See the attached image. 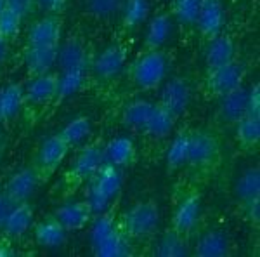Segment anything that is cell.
I'll return each mask as SVG.
<instances>
[{"label": "cell", "mask_w": 260, "mask_h": 257, "mask_svg": "<svg viewBox=\"0 0 260 257\" xmlns=\"http://www.w3.org/2000/svg\"><path fill=\"white\" fill-rule=\"evenodd\" d=\"M128 75L137 89L144 92L160 89L169 75V56L163 49H144L130 63Z\"/></svg>", "instance_id": "1"}, {"label": "cell", "mask_w": 260, "mask_h": 257, "mask_svg": "<svg viewBox=\"0 0 260 257\" xmlns=\"http://www.w3.org/2000/svg\"><path fill=\"white\" fill-rule=\"evenodd\" d=\"M160 219L161 210L156 200H139L121 214L118 224L130 242H142L156 233Z\"/></svg>", "instance_id": "2"}, {"label": "cell", "mask_w": 260, "mask_h": 257, "mask_svg": "<svg viewBox=\"0 0 260 257\" xmlns=\"http://www.w3.org/2000/svg\"><path fill=\"white\" fill-rule=\"evenodd\" d=\"M121 186H123L121 168L104 162L99 170L92 176V179L87 181L85 198L92 205L95 216L111 207L113 200H116L120 195Z\"/></svg>", "instance_id": "3"}, {"label": "cell", "mask_w": 260, "mask_h": 257, "mask_svg": "<svg viewBox=\"0 0 260 257\" xmlns=\"http://www.w3.org/2000/svg\"><path fill=\"white\" fill-rule=\"evenodd\" d=\"M246 78V65L234 58L233 61L207 70L205 75V89L212 98L219 99L228 92L243 85Z\"/></svg>", "instance_id": "4"}, {"label": "cell", "mask_w": 260, "mask_h": 257, "mask_svg": "<svg viewBox=\"0 0 260 257\" xmlns=\"http://www.w3.org/2000/svg\"><path fill=\"white\" fill-rule=\"evenodd\" d=\"M70 145L64 141V137L59 132L50 134L40 145L39 153L35 158V165L33 168L37 170L40 178V183H47V181L59 170V167L62 165V162L66 160L70 153Z\"/></svg>", "instance_id": "5"}, {"label": "cell", "mask_w": 260, "mask_h": 257, "mask_svg": "<svg viewBox=\"0 0 260 257\" xmlns=\"http://www.w3.org/2000/svg\"><path fill=\"white\" fill-rule=\"evenodd\" d=\"M220 142L215 134L208 130H189V155H187V165L192 168L212 167L219 160Z\"/></svg>", "instance_id": "6"}, {"label": "cell", "mask_w": 260, "mask_h": 257, "mask_svg": "<svg viewBox=\"0 0 260 257\" xmlns=\"http://www.w3.org/2000/svg\"><path fill=\"white\" fill-rule=\"evenodd\" d=\"M191 96L192 92L189 82L184 77H174L161 83V94L158 103L179 120L189 108Z\"/></svg>", "instance_id": "7"}, {"label": "cell", "mask_w": 260, "mask_h": 257, "mask_svg": "<svg viewBox=\"0 0 260 257\" xmlns=\"http://www.w3.org/2000/svg\"><path fill=\"white\" fill-rule=\"evenodd\" d=\"M62 42V19L57 14H45L33 21L26 33V45L59 47Z\"/></svg>", "instance_id": "8"}, {"label": "cell", "mask_w": 260, "mask_h": 257, "mask_svg": "<svg viewBox=\"0 0 260 257\" xmlns=\"http://www.w3.org/2000/svg\"><path fill=\"white\" fill-rule=\"evenodd\" d=\"M104 163L103 146L89 142V145L82 146L78 155L75 157L71 168L68 172V179L71 184L78 186V184H85L87 181L92 179V176L99 170V167Z\"/></svg>", "instance_id": "9"}, {"label": "cell", "mask_w": 260, "mask_h": 257, "mask_svg": "<svg viewBox=\"0 0 260 257\" xmlns=\"http://www.w3.org/2000/svg\"><path fill=\"white\" fill-rule=\"evenodd\" d=\"M40 184H42L40 178L35 168L21 167L9 176L6 186H4V196H6L11 204L30 202Z\"/></svg>", "instance_id": "10"}, {"label": "cell", "mask_w": 260, "mask_h": 257, "mask_svg": "<svg viewBox=\"0 0 260 257\" xmlns=\"http://www.w3.org/2000/svg\"><path fill=\"white\" fill-rule=\"evenodd\" d=\"M54 216L57 217V221L61 222L68 233H78V231L85 230L90 224L95 214L89 200L83 198V200H70L59 205L54 210Z\"/></svg>", "instance_id": "11"}, {"label": "cell", "mask_w": 260, "mask_h": 257, "mask_svg": "<svg viewBox=\"0 0 260 257\" xmlns=\"http://www.w3.org/2000/svg\"><path fill=\"white\" fill-rule=\"evenodd\" d=\"M59 92V73L47 71V73L30 77V82L24 87V101L33 106H47L57 99Z\"/></svg>", "instance_id": "12"}, {"label": "cell", "mask_w": 260, "mask_h": 257, "mask_svg": "<svg viewBox=\"0 0 260 257\" xmlns=\"http://www.w3.org/2000/svg\"><path fill=\"white\" fill-rule=\"evenodd\" d=\"M127 60H128L127 47L121 44H111L101 50L98 56L94 58V61L90 63V66L98 78L111 80L127 66Z\"/></svg>", "instance_id": "13"}, {"label": "cell", "mask_w": 260, "mask_h": 257, "mask_svg": "<svg viewBox=\"0 0 260 257\" xmlns=\"http://www.w3.org/2000/svg\"><path fill=\"white\" fill-rule=\"evenodd\" d=\"M201 212V195L200 193H189L182 198L174 209L170 219V230L175 233L187 237L192 230H194L196 222H198Z\"/></svg>", "instance_id": "14"}, {"label": "cell", "mask_w": 260, "mask_h": 257, "mask_svg": "<svg viewBox=\"0 0 260 257\" xmlns=\"http://www.w3.org/2000/svg\"><path fill=\"white\" fill-rule=\"evenodd\" d=\"M33 217H35V209L30 202H19V204H12L7 210L4 222L0 226L4 237L9 240H18L30 231L33 224Z\"/></svg>", "instance_id": "15"}, {"label": "cell", "mask_w": 260, "mask_h": 257, "mask_svg": "<svg viewBox=\"0 0 260 257\" xmlns=\"http://www.w3.org/2000/svg\"><path fill=\"white\" fill-rule=\"evenodd\" d=\"M225 23V12L222 0H201L194 26L205 40L219 35Z\"/></svg>", "instance_id": "16"}, {"label": "cell", "mask_w": 260, "mask_h": 257, "mask_svg": "<svg viewBox=\"0 0 260 257\" xmlns=\"http://www.w3.org/2000/svg\"><path fill=\"white\" fill-rule=\"evenodd\" d=\"M234 58H236V44H234L233 37L228 35V33L220 32L219 35L207 40L205 52H203V60H205L207 70L233 61Z\"/></svg>", "instance_id": "17"}, {"label": "cell", "mask_w": 260, "mask_h": 257, "mask_svg": "<svg viewBox=\"0 0 260 257\" xmlns=\"http://www.w3.org/2000/svg\"><path fill=\"white\" fill-rule=\"evenodd\" d=\"M217 101H219L217 111L222 122L234 125L241 117L248 115V89H245L243 85L224 94Z\"/></svg>", "instance_id": "18"}, {"label": "cell", "mask_w": 260, "mask_h": 257, "mask_svg": "<svg viewBox=\"0 0 260 257\" xmlns=\"http://www.w3.org/2000/svg\"><path fill=\"white\" fill-rule=\"evenodd\" d=\"M103 155L104 162L111 163V165L125 168L128 165H134L137 160V148L134 145V141L127 136L115 137L111 141H108L103 146Z\"/></svg>", "instance_id": "19"}, {"label": "cell", "mask_w": 260, "mask_h": 257, "mask_svg": "<svg viewBox=\"0 0 260 257\" xmlns=\"http://www.w3.org/2000/svg\"><path fill=\"white\" fill-rule=\"evenodd\" d=\"M174 30V19L170 12H158L146 24L144 49H163Z\"/></svg>", "instance_id": "20"}, {"label": "cell", "mask_w": 260, "mask_h": 257, "mask_svg": "<svg viewBox=\"0 0 260 257\" xmlns=\"http://www.w3.org/2000/svg\"><path fill=\"white\" fill-rule=\"evenodd\" d=\"M57 65L61 70H87L90 65L87 47L82 40L70 39L61 42L57 49Z\"/></svg>", "instance_id": "21"}, {"label": "cell", "mask_w": 260, "mask_h": 257, "mask_svg": "<svg viewBox=\"0 0 260 257\" xmlns=\"http://www.w3.org/2000/svg\"><path fill=\"white\" fill-rule=\"evenodd\" d=\"M175 122H177V119H175L172 113L167 111V109L156 101V103H153L148 122H146L141 134H144V136L149 139H154V141H160V139H165L170 136V132L174 130Z\"/></svg>", "instance_id": "22"}, {"label": "cell", "mask_w": 260, "mask_h": 257, "mask_svg": "<svg viewBox=\"0 0 260 257\" xmlns=\"http://www.w3.org/2000/svg\"><path fill=\"white\" fill-rule=\"evenodd\" d=\"M57 49L59 47H33L26 45L24 52V66H26L28 77H37V75L52 71L57 65Z\"/></svg>", "instance_id": "23"}, {"label": "cell", "mask_w": 260, "mask_h": 257, "mask_svg": "<svg viewBox=\"0 0 260 257\" xmlns=\"http://www.w3.org/2000/svg\"><path fill=\"white\" fill-rule=\"evenodd\" d=\"M33 235H35V242L45 248H59L64 245L68 238V231L62 227L54 214L40 221L33 230Z\"/></svg>", "instance_id": "24"}, {"label": "cell", "mask_w": 260, "mask_h": 257, "mask_svg": "<svg viewBox=\"0 0 260 257\" xmlns=\"http://www.w3.org/2000/svg\"><path fill=\"white\" fill-rule=\"evenodd\" d=\"M192 254L198 257H225L229 255V238L219 230H208L198 238Z\"/></svg>", "instance_id": "25"}, {"label": "cell", "mask_w": 260, "mask_h": 257, "mask_svg": "<svg viewBox=\"0 0 260 257\" xmlns=\"http://www.w3.org/2000/svg\"><path fill=\"white\" fill-rule=\"evenodd\" d=\"M234 137L243 150H257L260 145V115L248 113V115L241 117L234 124Z\"/></svg>", "instance_id": "26"}, {"label": "cell", "mask_w": 260, "mask_h": 257, "mask_svg": "<svg viewBox=\"0 0 260 257\" xmlns=\"http://www.w3.org/2000/svg\"><path fill=\"white\" fill-rule=\"evenodd\" d=\"M26 104L24 87L21 83H7L0 89V122L12 120Z\"/></svg>", "instance_id": "27"}, {"label": "cell", "mask_w": 260, "mask_h": 257, "mask_svg": "<svg viewBox=\"0 0 260 257\" xmlns=\"http://www.w3.org/2000/svg\"><path fill=\"white\" fill-rule=\"evenodd\" d=\"M94 254L101 257H121L130 254V240L123 231L120 230V224L115 231H111L108 237L99 240L92 245Z\"/></svg>", "instance_id": "28"}, {"label": "cell", "mask_w": 260, "mask_h": 257, "mask_svg": "<svg viewBox=\"0 0 260 257\" xmlns=\"http://www.w3.org/2000/svg\"><path fill=\"white\" fill-rule=\"evenodd\" d=\"M153 108V103L146 99H134L130 101L127 106L121 111V124L125 129L132 130V132H142L148 117Z\"/></svg>", "instance_id": "29"}, {"label": "cell", "mask_w": 260, "mask_h": 257, "mask_svg": "<svg viewBox=\"0 0 260 257\" xmlns=\"http://www.w3.org/2000/svg\"><path fill=\"white\" fill-rule=\"evenodd\" d=\"M187 155H189V130H180L172 139L165 155V163L169 172H177L187 167Z\"/></svg>", "instance_id": "30"}, {"label": "cell", "mask_w": 260, "mask_h": 257, "mask_svg": "<svg viewBox=\"0 0 260 257\" xmlns=\"http://www.w3.org/2000/svg\"><path fill=\"white\" fill-rule=\"evenodd\" d=\"M234 195L240 204L260 198V170L258 167H250L238 178L234 184Z\"/></svg>", "instance_id": "31"}, {"label": "cell", "mask_w": 260, "mask_h": 257, "mask_svg": "<svg viewBox=\"0 0 260 257\" xmlns=\"http://www.w3.org/2000/svg\"><path fill=\"white\" fill-rule=\"evenodd\" d=\"M90 132H92V124L87 115L73 117V119L59 130V134L64 137V141L70 145V148L80 146L82 142L90 136Z\"/></svg>", "instance_id": "32"}, {"label": "cell", "mask_w": 260, "mask_h": 257, "mask_svg": "<svg viewBox=\"0 0 260 257\" xmlns=\"http://www.w3.org/2000/svg\"><path fill=\"white\" fill-rule=\"evenodd\" d=\"M120 14H121V24L127 30H134V28L141 26L148 19L149 0H123Z\"/></svg>", "instance_id": "33"}, {"label": "cell", "mask_w": 260, "mask_h": 257, "mask_svg": "<svg viewBox=\"0 0 260 257\" xmlns=\"http://www.w3.org/2000/svg\"><path fill=\"white\" fill-rule=\"evenodd\" d=\"M154 254L161 255V257H180V255L189 254V252H187V240L186 237H182V235L169 230L160 240Z\"/></svg>", "instance_id": "34"}, {"label": "cell", "mask_w": 260, "mask_h": 257, "mask_svg": "<svg viewBox=\"0 0 260 257\" xmlns=\"http://www.w3.org/2000/svg\"><path fill=\"white\" fill-rule=\"evenodd\" d=\"M201 0H172L170 16L174 21L184 26H194Z\"/></svg>", "instance_id": "35"}, {"label": "cell", "mask_w": 260, "mask_h": 257, "mask_svg": "<svg viewBox=\"0 0 260 257\" xmlns=\"http://www.w3.org/2000/svg\"><path fill=\"white\" fill-rule=\"evenodd\" d=\"M87 70H61L59 73V92L57 99H66L78 92L83 85Z\"/></svg>", "instance_id": "36"}, {"label": "cell", "mask_w": 260, "mask_h": 257, "mask_svg": "<svg viewBox=\"0 0 260 257\" xmlns=\"http://www.w3.org/2000/svg\"><path fill=\"white\" fill-rule=\"evenodd\" d=\"M123 0H85L87 14L94 19H111L120 14Z\"/></svg>", "instance_id": "37"}, {"label": "cell", "mask_w": 260, "mask_h": 257, "mask_svg": "<svg viewBox=\"0 0 260 257\" xmlns=\"http://www.w3.org/2000/svg\"><path fill=\"white\" fill-rule=\"evenodd\" d=\"M23 18L11 9H4L0 12V35L6 37L7 40H14L21 33V26H23Z\"/></svg>", "instance_id": "38"}, {"label": "cell", "mask_w": 260, "mask_h": 257, "mask_svg": "<svg viewBox=\"0 0 260 257\" xmlns=\"http://www.w3.org/2000/svg\"><path fill=\"white\" fill-rule=\"evenodd\" d=\"M241 205H243V216H245V219L251 226L257 227L260 222V198L245 202V204H241Z\"/></svg>", "instance_id": "39"}, {"label": "cell", "mask_w": 260, "mask_h": 257, "mask_svg": "<svg viewBox=\"0 0 260 257\" xmlns=\"http://www.w3.org/2000/svg\"><path fill=\"white\" fill-rule=\"evenodd\" d=\"M6 7L24 19L31 9H35V0H6Z\"/></svg>", "instance_id": "40"}, {"label": "cell", "mask_w": 260, "mask_h": 257, "mask_svg": "<svg viewBox=\"0 0 260 257\" xmlns=\"http://www.w3.org/2000/svg\"><path fill=\"white\" fill-rule=\"evenodd\" d=\"M68 0H35V9L44 11L45 14H59Z\"/></svg>", "instance_id": "41"}, {"label": "cell", "mask_w": 260, "mask_h": 257, "mask_svg": "<svg viewBox=\"0 0 260 257\" xmlns=\"http://www.w3.org/2000/svg\"><path fill=\"white\" fill-rule=\"evenodd\" d=\"M248 113L260 115V85L253 83L248 89Z\"/></svg>", "instance_id": "42"}, {"label": "cell", "mask_w": 260, "mask_h": 257, "mask_svg": "<svg viewBox=\"0 0 260 257\" xmlns=\"http://www.w3.org/2000/svg\"><path fill=\"white\" fill-rule=\"evenodd\" d=\"M11 54V40H7L6 37L0 35V66L6 65L7 60H9Z\"/></svg>", "instance_id": "43"}, {"label": "cell", "mask_w": 260, "mask_h": 257, "mask_svg": "<svg viewBox=\"0 0 260 257\" xmlns=\"http://www.w3.org/2000/svg\"><path fill=\"white\" fill-rule=\"evenodd\" d=\"M11 202L7 200L6 196H4V193H0V226H2V222H4V217H6V214H7V210H9L11 207Z\"/></svg>", "instance_id": "44"}, {"label": "cell", "mask_w": 260, "mask_h": 257, "mask_svg": "<svg viewBox=\"0 0 260 257\" xmlns=\"http://www.w3.org/2000/svg\"><path fill=\"white\" fill-rule=\"evenodd\" d=\"M6 9V0H0V12Z\"/></svg>", "instance_id": "45"}]
</instances>
